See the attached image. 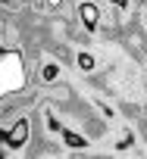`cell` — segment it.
Segmentation results:
<instances>
[{
  "label": "cell",
  "mask_w": 147,
  "mask_h": 159,
  "mask_svg": "<svg viewBox=\"0 0 147 159\" xmlns=\"http://www.w3.org/2000/svg\"><path fill=\"white\" fill-rule=\"evenodd\" d=\"M78 19H82V25H85L88 31H94V28L100 25V7H97V3H91V0L78 3Z\"/></svg>",
  "instance_id": "obj_1"
},
{
  "label": "cell",
  "mask_w": 147,
  "mask_h": 159,
  "mask_svg": "<svg viewBox=\"0 0 147 159\" xmlns=\"http://www.w3.org/2000/svg\"><path fill=\"white\" fill-rule=\"evenodd\" d=\"M28 134H31V122H28V119H19V122L7 131V143H10V147H22V143L28 140Z\"/></svg>",
  "instance_id": "obj_2"
},
{
  "label": "cell",
  "mask_w": 147,
  "mask_h": 159,
  "mask_svg": "<svg viewBox=\"0 0 147 159\" xmlns=\"http://www.w3.org/2000/svg\"><path fill=\"white\" fill-rule=\"evenodd\" d=\"M50 100H53L56 109H59V106H66V103L75 100V91H72L69 84H53V88H50Z\"/></svg>",
  "instance_id": "obj_3"
},
{
  "label": "cell",
  "mask_w": 147,
  "mask_h": 159,
  "mask_svg": "<svg viewBox=\"0 0 147 159\" xmlns=\"http://www.w3.org/2000/svg\"><path fill=\"white\" fill-rule=\"evenodd\" d=\"M59 134L66 137V143H69V147H85V137H82V134H75V131H59Z\"/></svg>",
  "instance_id": "obj_4"
},
{
  "label": "cell",
  "mask_w": 147,
  "mask_h": 159,
  "mask_svg": "<svg viewBox=\"0 0 147 159\" xmlns=\"http://www.w3.org/2000/svg\"><path fill=\"white\" fill-rule=\"evenodd\" d=\"M56 75H59L56 62H47V66H44V72H41V78H44V81H56Z\"/></svg>",
  "instance_id": "obj_5"
},
{
  "label": "cell",
  "mask_w": 147,
  "mask_h": 159,
  "mask_svg": "<svg viewBox=\"0 0 147 159\" xmlns=\"http://www.w3.org/2000/svg\"><path fill=\"white\" fill-rule=\"evenodd\" d=\"M78 66H82L85 72H91V69H94V56H91V53H78Z\"/></svg>",
  "instance_id": "obj_6"
},
{
  "label": "cell",
  "mask_w": 147,
  "mask_h": 159,
  "mask_svg": "<svg viewBox=\"0 0 147 159\" xmlns=\"http://www.w3.org/2000/svg\"><path fill=\"white\" fill-rule=\"evenodd\" d=\"M47 3V10H56V7H63V0H44Z\"/></svg>",
  "instance_id": "obj_7"
},
{
  "label": "cell",
  "mask_w": 147,
  "mask_h": 159,
  "mask_svg": "<svg viewBox=\"0 0 147 159\" xmlns=\"http://www.w3.org/2000/svg\"><path fill=\"white\" fill-rule=\"evenodd\" d=\"M113 7H128V0H110Z\"/></svg>",
  "instance_id": "obj_8"
}]
</instances>
